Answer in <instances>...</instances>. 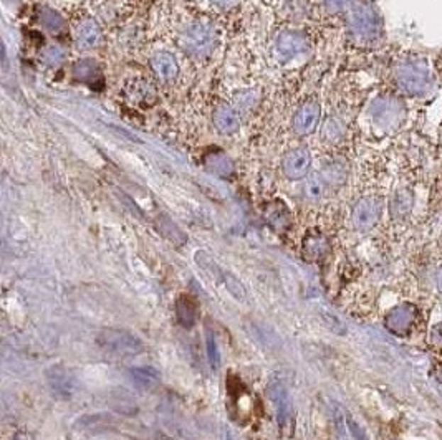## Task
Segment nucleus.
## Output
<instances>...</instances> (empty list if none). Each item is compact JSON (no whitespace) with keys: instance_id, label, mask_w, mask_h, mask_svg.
Masks as SVG:
<instances>
[{"instance_id":"obj_3","label":"nucleus","mask_w":442,"mask_h":440,"mask_svg":"<svg viewBox=\"0 0 442 440\" xmlns=\"http://www.w3.org/2000/svg\"><path fill=\"white\" fill-rule=\"evenodd\" d=\"M348 37L360 47L375 48L385 42V20L375 0H356L346 13Z\"/></svg>"},{"instance_id":"obj_1","label":"nucleus","mask_w":442,"mask_h":440,"mask_svg":"<svg viewBox=\"0 0 442 440\" xmlns=\"http://www.w3.org/2000/svg\"><path fill=\"white\" fill-rule=\"evenodd\" d=\"M387 89L414 106L429 104L441 92L432 68V57L419 50H397L387 60Z\"/></svg>"},{"instance_id":"obj_18","label":"nucleus","mask_w":442,"mask_h":440,"mask_svg":"<svg viewBox=\"0 0 442 440\" xmlns=\"http://www.w3.org/2000/svg\"><path fill=\"white\" fill-rule=\"evenodd\" d=\"M151 68L156 73V77L161 78L162 82H171L179 73V65L176 58L166 52H159L154 55L151 58Z\"/></svg>"},{"instance_id":"obj_23","label":"nucleus","mask_w":442,"mask_h":440,"mask_svg":"<svg viewBox=\"0 0 442 440\" xmlns=\"http://www.w3.org/2000/svg\"><path fill=\"white\" fill-rule=\"evenodd\" d=\"M176 319L182 328L191 329L197 321V307L191 298L181 295L176 299Z\"/></svg>"},{"instance_id":"obj_30","label":"nucleus","mask_w":442,"mask_h":440,"mask_svg":"<svg viewBox=\"0 0 442 440\" xmlns=\"http://www.w3.org/2000/svg\"><path fill=\"white\" fill-rule=\"evenodd\" d=\"M42 58L45 63L50 65V67H57V65L65 62L67 55H65V50L60 48L58 45H50L48 48H45Z\"/></svg>"},{"instance_id":"obj_36","label":"nucleus","mask_w":442,"mask_h":440,"mask_svg":"<svg viewBox=\"0 0 442 440\" xmlns=\"http://www.w3.org/2000/svg\"><path fill=\"white\" fill-rule=\"evenodd\" d=\"M436 285L437 290L442 293V265H439V268L436 270Z\"/></svg>"},{"instance_id":"obj_28","label":"nucleus","mask_w":442,"mask_h":440,"mask_svg":"<svg viewBox=\"0 0 442 440\" xmlns=\"http://www.w3.org/2000/svg\"><path fill=\"white\" fill-rule=\"evenodd\" d=\"M196 262H197V265L199 267H201L204 272H206L209 277L211 278H219V280H222V270L217 267L216 265V262H214V260L209 257L207 253H204V252H197L196 253Z\"/></svg>"},{"instance_id":"obj_7","label":"nucleus","mask_w":442,"mask_h":440,"mask_svg":"<svg viewBox=\"0 0 442 440\" xmlns=\"http://www.w3.org/2000/svg\"><path fill=\"white\" fill-rule=\"evenodd\" d=\"M417 308L412 303H401L391 308L385 317V326L394 336H407L416 326Z\"/></svg>"},{"instance_id":"obj_15","label":"nucleus","mask_w":442,"mask_h":440,"mask_svg":"<svg viewBox=\"0 0 442 440\" xmlns=\"http://www.w3.org/2000/svg\"><path fill=\"white\" fill-rule=\"evenodd\" d=\"M263 217H265L268 225L275 232H285L292 225V214L282 201H273L267 204L265 211H263Z\"/></svg>"},{"instance_id":"obj_16","label":"nucleus","mask_w":442,"mask_h":440,"mask_svg":"<svg viewBox=\"0 0 442 440\" xmlns=\"http://www.w3.org/2000/svg\"><path fill=\"white\" fill-rule=\"evenodd\" d=\"M108 404L109 407L113 409L116 414H121V416H136L139 412V406L131 394H129L126 389L116 387L109 392L108 396Z\"/></svg>"},{"instance_id":"obj_38","label":"nucleus","mask_w":442,"mask_h":440,"mask_svg":"<svg viewBox=\"0 0 442 440\" xmlns=\"http://www.w3.org/2000/svg\"><path fill=\"white\" fill-rule=\"evenodd\" d=\"M211 2L219 5V7H231V5L236 4L237 0H211Z\"/></svg>"},{"instance_id":"obj_2","label":"nucleus","mask_w":442,"mask_h":440,"mask_svg":"<svg viewBox=\"0 0 442 440\" xmlns=\"http://www.w3.org/2000/svg\"><path fill=\"white\" fill-rule=\"evenodd\" d=\"M414 104L391 89L382 88L365 108L366 121L377 138H397L414 129Z\"/></svg>"},{"instance_id":"obj_4","label":"nucleus","mask_w":442,"mask_h":440,"mask_svg":"<svg viewBox=\"0 0 442 440\" xmlns=\"http://www.w3.org/2000/svg\"><path fill=\"white\" fill-rule=\"evenodd\" d=\"M96 343L99 348L114 354V356H138L144 351V343L141 339L131 331H126V329H101L96 336Z\"/></svg>"},{"instance_id":"obj_20","label":"nucleus","mask_w":442,"mask_h":440,"mask_svg":"<svg viewBox=\"0 0 442 440\" xmlns=\"http://www.w3.org/2000/svg\"><path fill=\"white\" fill-rule=\"evenodd\" d=\"M77 429L79 431H87L93 434L113 431L116 427V419L109 414H93V416H84L78 421Z\"/></svg>"},{"instance_id":"obj_9","label":"nucleus","mask_w":442,"mask_h":440,"mask_svg":"<svg viewBox=\"0 0 442 440\" xmlns=\"http://www.w3.org/2000/svg\"><path fill=\"white\" fill-rule=\"evenodd\" d=\"M348 128H350V121H348L346 114L341 111L331 113L321 124L320 136L321 141L326 146H340V144L346 139Z\"/></svg>"},{"instance_id":"obj_11","label":"nucleus","mask_w":442,"mask_h":440,"mask_svg":"<svg viewBox=\"0 0 442 440\" xmlns=\"http://www.w3.org/2000/svg\"><path fill=\"white\" fill-rule=\"evenodd\" d=\"M47 379L50 387H52V391L55 392V396L62 399H70L73 396L74 387H77V381H74V376L70 369L62 366V364L52 366L47 371Z\"/></svg>"},{"instance_id":"obj_33","label":"nucleus","mask_w":442,"mask_h":440,"mask_svg":"<svg viewBox=\"0 0 442 440\" xmlns=\"http://www.w3.org/2000/svg\"><path fill=\"white\" fill-rule=\"evenodd\" d=\"M432 68H434V75L437 78V83H439V88L442 89V48L432 55Z\"/></svg>"},{"instance_id":"obj_8","label":"nucleus","mask_w":442,"mask_h":440,"mask_svg":"<svg viewBox=\"0 0 442 440\" xmlns=\"http://www.w3.org/2000/svg\"><path fill=\"white\" fill-rule=\"evenodd\" d=\"M320 118L321 106L318 104V101H313V99L311 101H305L297 109L295 114H293V131L300 134V136H308V134L315 133L318 123H320Z\"/></svg>"},{"instance_id":"obj_27","label":"nucleus","mask_w":442,"mask_h":440,"mask_svg":"<svg viewBox=\"0 0 442 440\" xmlns=\"http://www.w3.org/2000/svg\"><path fill=\"white\" fill-rule=\"evenodd\" d=\"M73 75L77 79H82V82H89L94 77H98V67L96 63L92 62V60H82L73 67Z\"/></svg>"},{"instance_id":"obj_35","label":"nucleus","mask_w":442,"mask_h":440,"mask_svg":"<svg viewBox=\"0 0 442 440\" xmlns=\"http://www.w3.org/2000/svg\"><path fill=\"white\" fill-rule=\"evenodd\" d=\"M350 431H351V434H353V437H355L356 440H368L365 434H363L361 429L358 427L356 424L353 422V421H350Z\"/></svg>"},{"instance_id":"obj_6","label":"nucleus","mask_w":442,"mask_h":440,"mask_svg":"<svg viewBox=\"0 0 442 440\" xmlns=\"http://www.w3.org/2000/svg\"><path fill=\"white\" fill-rule=\"evenodd\" d=\"M181 42L182 47L189 53L196 55V57H202V55L211 52L214 45H216V33H214V30L209 25L196 22L184 30Z\"/></svg>"},{"instance_id":"obj_29","label":"nucleus","mask_w":442,"mask_h":440,"mask_svg":"<svg viewBox=\"0 0 442 440\" xmlns=\"http://www.w3.org/2000/svg\"><path fill=\"white\" fill-rule=\"evenodd\" d=\"M206 346H207L209 363H211V366L214 369H217L219 364H221V353H219V348H217L216 334L209 329V326L206 328Z\"/></svg>"},{"instance_id":"obj_26","label":"nucleus","mask_w":442,"mask_h":440,"mask_svg":"<svg viewBox=\"0 0 442 440\" xmlns=\"http://www.w3.org/2000/svg\"><path fill=\"white\" fill-rule=\"evenodd\" d=\"M222 283L226 285L227 292L231 293L233 298L238 299V302H243V299L247 298V290H245V287H243L241 280H238L237 277H233L232 273L223 272V273H222Z\"/></svg>"},{"instance_id":"obj_37","label":"nucleus","mask_w":442,"mask_h":440,"mask_svg":"<svg viewBox=\"0 0 442 440\" xmlns=\"http://www.w3.org/2000/svg\"><path fill=\"white\" fill-rule=\"evenodd\" d=\"M12 440H35L32 436H30L28 432H23V431H20V432H17L15 434V436L12 437Z\"/></svg>"},{"instance_id":"obj_14","label":"nucleus","mask_w":442,"mask_h":440,"mask_svg":"<svg viewBox=\"0 0 442 440\" xmlns=\"http://www.w3.org/2000/svg\"><path fill=\"white\" fill-rule=\"evenodd\" d=\"M321 177L325 179V182L328 184V187L331 191H336V189L343 187L348 181V164L345 159L336 158L328 161L325 166L321 167Z\"/></svg>"},{"instance_id":"obj_21","label":"nucleus","mask_w":442,"mask_h":440,"mask_svg":"<svg viewBox=\"0 0 442 440\" xmlns=\"http://www.w3.org/2000/svg\"><path fill=\"white\" fill-rule=\"evenodd\" d=\"M204 164H206L207 171H211L214 176L228 177V176H232V172H233L232 159L228 158L226 153L219 151V149L206 154V158H204Z\"/></svg>"},{"instance_id":"obj_22","label":"nucleus","mask_w":442,"mask_h":440,"mask_svg":"<svg viewBox=\"0 0 442 440\" xmlns=\"http://www.w3.org/2000/svg\"><path fill=\"white\" fill-rule=\"evenodd\" d=\"M99 37H101V32H99L98 23L94 20H84L78 25L77 28V47L82 50L93 48L94 45L99 42Z\"/></svg>"},{"instance_id":"obj_31","label":"nucleus","mask_w":442,"mask_h":440,"mask_svg":"<svg viewBox=\"0 0 442 440\" xmlns=\"http://www.w3.org/2000/svg\"><path fill=\"white\" fill-rule=\"evenodd\" d=\"M355 2L356 0H323V7L331 15H346L348 10L351 9V5Z\"/></svg>"},{"instance_id":"obj_12","label":"nucleus","mask_w":442,"mask_h":440,"mask_svg":"<svg viewBox=\"0 0 442 440\" xmlns=\"http://www.w3.org/2000/svg\"><path fill=\"white\" fill-rule=\"evenodd\" d=\"M275 52L282 58H293L308 52V40L300 32H283L275 40Z\"/></svg>"},{"instance_id":"obj_25","label":"nucleus","mask_w":442,"mask_h":440,"mask_svg":"<svg viewBox=\"0 0 442 440\" xmlns=\"http://www.w3.org/2000/svg\"><path fill=\"white\" fill-rule=\"evenodd\" d=\"M328 191H331V189L328 187V184L325 182V179L321 177L320 172L313 174V176L306 179L305 194L308 199H311V201H318V199H321Z\"/></svg>"},{"instance_id":"obj_34","label":"nucleus","mask_w":442,"mask_h":440,"mask_svg":"<svg viewBox=\"0 0 442 440\" xmlns=\"http://www.w3.org/2000/svg\"><path fill=\"white\" fill-rule=\"evenodd\" d=\"M432 343H434L437 348H442V324H437V326L432 329Z\"/></svg>"},{"instance_id":"obj_19","label":"nucleus","mask_w":442,"mask_h":440,"mask_svg":"<svg viewBox=\"0 0 442 440\" xmlns=\"http://www.w3.org/2000/svg\"><path fill=\"white\" fill-rule=\"evenodd\" d=\"M129 376H131V381L134 386H136L138 389H141V391L144 392L154 391V389L159 386V383H161L159 371L149 366L131 368L129 369Z\"/></svg>"},{"instance_id":"obj_17","label":"nucleus","mask_w":442,"mask_h":440,"mask_svg":"<svg viewBox=\"0 0 442 440\" xmlns=\"http://www.w3.org/2000/svg\"><path fill=\"white\" fill-rule=\"evenodd\" d=\"M330 252V240L321 232H311L303 238V257L310 262H316Z\"/></svg>"},{"instance_id":"obj_24","label":"nucleus","mask_w":442,"mask_h":440,"mask_svg":"<svg viewBox=\"0 0 442 440\" xmlns=\"http://www.w3.org/2000/svg\"><path fill=\"white\" fill-rule=\"evenodd\" d=\"M268 397H270L272 404L275 406L278 421H280V424H283V421H285V417H287V412H288L287 387L283 386L282 383L272 384V386L268 387Z\"/></svg>"},{"instance_id":"obj_39","label":"nucleus","mask_w":442,"mask_h":440,"mask_svg":"<svg viewBox=\"0 0 442 440\" xmlns=\"http://www.w3.org/2000/svg\"><path fill=\"white\" fill-rule=\"evenodd\" d=\"M439 131H441V136H442V129H439Z\"/></svg>"},{"instance_id":"obj_5","label":"nucleus","mask_w":442,"mask_h":440,"mask_svg":"<svg viewBox=\"0 0 442 440\" xmlns=\"http://www.w3.org/2000/svg\"><path fill=\"white\" fill-rule=\"evenodd\" d=\"M385 214V197L380 194H366L358 199L351 209V225L358 232L366 233L380 224Z\"/></svg>"},{"instance_id":"obj_32","label":"nucleus","mask_w":442,"mask_h":440,"mask_svg":"<svg viewBox=\"0 0 442 440\" xmlns=\"http://www.w3.org/2000/svg\"><path fill=\"white\" fill-rule=\"evenodd\" d=\"M42 20L45 27L48 28H58L60 25H62V17H60L57 12H53V10H47V12L42 15Z\"/></svg>"},{"instance_id":"obj_13","label":"nucleus","mask_w":442,"mask_h":440,"mask_svg":"<svg viewBox=\"0 0 442 440\" xmlns=\"http://www.w3.org/2000/svg\"><path fill=\"white\" fill-rule=\"evenodd\" d=\"M212 121L217 131L222 134H233L238 131V128H241V118H238V113L227 103L217 104L212 113Z\"/></svg>"},{"instance_id":"obj_10","label":"nucleus","mask_w":442,"mask_h":440,"mask_svg":"<svg viewBox=\"0 0 442 440\" xmlns=\"http://www.w3.org/2000/svg\"><path fill=\"white\" fill-rule=\"evenodd\" d=\"M311 167V154L306 148H295L288 151L283 158V174L292 181L303 179Z\"/></svg>"}]
</instances>
